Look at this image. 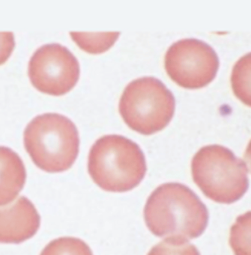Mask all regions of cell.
I'll use <instances>...</instances> for the list:
<instances>
[{"mask_svg":"<svg viewBox=\"0 0 251 255\" xmlns=\"http://www.w3.org/2000/svg\"><path fill=\"white\" fill-rule=\"evenodd\" d=\"M144 219L146 226L156 237L187 243L204 232L209 212L188 186L167 183L149 195L145 205Z\"/></svg>","mask_w":251,"mask_h":255,"instance_id":"obj_1","label":"cell"},{"mask_svg":"<svg viewBox=\"0 0 251 255\" xmlns=\"http://www.w3.org/2000/svg\"><path fill=\"white\" fill-rule=\"evenodd\" d=\"M146 171V158L140 146L122 135H104L89 151L88 171L103 190L128 192L141 183Z\"/></svg>","mask_w":251,"mask_h":255,"instance_id":"obj_2","label":"cell"},{"mask_svg":"<svg viewBox=\"0 0 251 255\" xmlns=\"http://www.w3.org/2000/svg\"><path fill=\"white\" fill-rule=\"evenodd\" d=\"M23 138L34 163L47 172L69 169L78 156L77 127L62 115L45 113L34 118L25 129Z\"/></svg>","mask_w":251,"mask_h":255,"instance_id":"obj_3","label":"cell"},{"mask_svg":"<svg viewBox=\"0 0 251 255\" xmlns=\"http://www.w3.org/2000/svg\"><path fill=\"white\" fill-rule=\"evenodd\" d=\"M193 180L209 199L230 204L240 200L248 187V168L224 146H205L191 162Z\"/></svg>","mask_w":251,"mask_h":255,"instance_id":"obj_4","label":"cell"},{"mask_svg":"<svg viewBox=\"0 0 251 255\" xmlns=\"http://www.w3.org/2000/svg\"><path fill=\"white\" fill-rule=\"evenodd\" d=\"M176 101L173 93L158 79H137L127 86L119 101V113L133 130L149 135L171 122Z\"/></svg>","mask_w":251,"mask_h":255,"instance_id":"obj_5","label":"cell"},{"mask_svg":"<svg viewBox=\"0 0 251 255\" xmlns=\"http://www.w3.org/2000/svg\"><path fill=\"white\" fill-rule=\"evenodd\" d=\"M216 52L204 41L195 38L172 44L164 58L169 77L181 87L198 89L213 81L219 69Z\"/></svg>","mask_w":251,"mask_h":255,"instance_id":"obj_6","label":"cell"},{"mask_svg":"<svg viewBox=\"0 0 251 255\" xmlns=\"http://www.w3.org/2000/svg\"><path fill=\"white\" fill-rule=\"evenodd\" d=\"M77 58L59 44H45L31 57L28 74L32 86L43 93L61 96L76 86L80 77Z\"/></svg>","mask_w":251,"mask_h":255,"instance_id":"obj_7","label":"cell"},{"mask_svg":"<svg viewBox=\"0 0 251 255\" xmlns=\"http://www.w3.org/2000/svg\"><path fill=\"white\" fill-rule=\"evenodd\" d=\"M41 217L34 204L20 197L12 205L0 208V243H23L40 228Z\"/></svg>","mask_w":251,"mask_h":255,"instance_id":"obj_8","label":"cell"},{"mask_svg":"<svg viewBox=\"0 0 251 255\" xmlns=\"http://www.w3.org/2000/svg\"><path fill=\"white\" fill-rule=\"evenodd\" d=\"M26 179V168L20 156L9 147L0 146V206L17 198Z\"/></svg>","mask_w":251,"mask_h":255,"instance_id":"obj_9","label":"cell"},{"mask_svg":"<svg viewBox=\"0 0 251 255\" xmlns=\"http://www.w3.org/2000/svg\"><path fill=\"white\" fill-rule=\"evenodd\" d=\"M231 85L236 98L251 107V53L242 56L233 67Z\"/></svg>","mask_w":251,"mask_h":255,"instance_id":"obj_10","label":"cell"},{"mask_svg":"<svg viewBox=\"0 0 251 255\" xmlns=\"http://www.w3.org/2000/svg\"><path fill=\"white\" fill-rule=\"evenodd\" d=\"M230 245L235 255H251V211L236 219L230 230Z\"/></svg>","mask_w":251,"mask_h":255,"instance_id":"obj_11","label":"cell"},{"mask_svg":"<svg viewBox=\"0 0 251 255\" xmlns=\"http://www.w3.org/2000/svg\"><path fill=\"white\" fill-rule=\"evenodd\" d=\"M71 38L84 51L92 54L104 53L110 48L119 38V32L111 33H70Z\"/></svg>","mask_w":251,"mask_h":255,"instance_id":"obj_12","label":"cell"},{"mask_svg":"<svg viewBox=\"0 0 251 255\" xmlns=\"http://www.w3.org/2000/svg\"><path fill=\"white\" fill-rule=\"evenodd\" d=\"M40 255H93L89 246L75 237H61L50 242Z\"/></svg>","mask_w":251,"mask_h":255,"instance_id":"obj_13","label":"cell"},{"mask_svg":"<svg viewBox=\"0 0 251 255\" xmlns=\"http://www.w3.org/2000/svg\"><path fill=\"white\" fill-rule=\"evenodd\" d=\"M147 255H200L198 249L191 243L166 240L152 247Z\"/></svg>","mask_w":251,"mask_h":255,"instance_id":"obj_14","label":"cell"},{"mask_svg":"<svg viewBox=\"0 0 251 255\" xmlns=\"http://www.w3.org/2000/svg\"><path fill=\"white\" fill-rule=\"evenodd\" d=\"M15 47L12 32H0V65L5 63L11 56Z\"/></svg>","mask_w":251,"mask_h":255,"instance_id":"obj_15","label":"cell"},{"mask_svg":"<svg viewBox=\"0 0 251 255\" xmlns=\"http://www.w3.org/2000/svg\"><path fill=\"white\" fill-rule=\"evenodd\" d=\"M245 160L251 173V140L250 141L249 144H248L246 151H245Z\"/></svg>","mask_w":251,"mask_h":255,"instance_id":"obj_16","label":"cell"}]
</instances>
